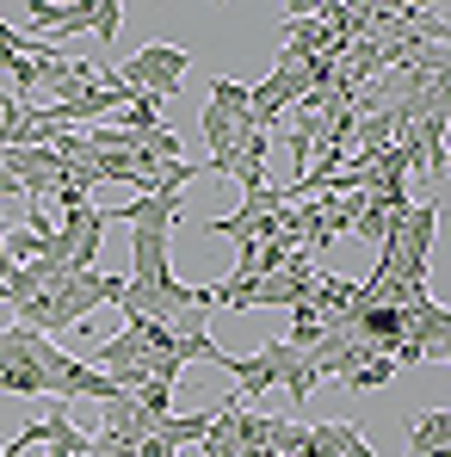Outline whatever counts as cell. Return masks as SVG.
<instances>
[{
  "mask_svg": "<svg viewBox=\"0 0 451 457\" xmlns=\"http://www.w3.org/2000/svg\"><path fill=\"white\" fill-rule=\"evenodd\" d=\"M186 69H192V56H186L180 44H143V50H137L118 75H124V87H130V93H149V99H161V105H167V99L180 93V75H186Z\"/></svg>",
  "mask_w": 451,
  "mask_h": 457,
  "instance_id": "cell-1",
  "label": "cell"
},
{
  "mask_svg": "<svg viewBox=\"0 0 451 457\" xmlns=\"http://www.w3.org/2000/svg\"><path fill=\"white\" fill-rule=\"evenodd\" d=\"M31 334H38V328H25V321H13V328L0 334V389H6V395H50L38 359H31Z\"/></svg>",
  "mask_w": 451,
  "mask_h": 457,
  "instance_id": "cell-2",
  "label": "cell"
},
{
  "mask_svg": "<svg viewBox=\"0 0 451 457\" xmlns=\"http://www.w3.org/2000/svg\"><path fill=\"white\" fill-rule=\"evenodd\" d=\"M186 217V198L180 192H137L124 204L105 211V223H130V228H155V235H173V223Z\"/></svg>",
  "mask_w": 451,
  "mask_h": 457,
  "instance_id": "cell-3",
  "label": "cell"
},
{
  "mask_svg": "<svg viewBox=\"0 0 451 457\" xmlns=\"http://www.w3.org/2000/svg\"><path fill=\"white\" fill-rule=\"evenodd\" d=\"M260 359H266V365H272V378H279V389H285V395H291V402H309V395H315V365H309V353H303L297 340H285V334H279V340H266V346H260Z\"/></svg>",
  "mask_w": 451,
  "mask_h": 457,
  "instance_id": "cell-4",
  "label": "cell"
},
{
  "mask_svg": "<svg viewBox=\"0 0 451 457\" xmlns=\"http://www.w3.org/2000/svg\"><path fill=\"white\" fill-rule=\"evenodd\" d=\"M63 241H69V260H75V272H93L99 266V247H105V204H87V211H75V217H63Z\"/></svg>",
  "mask_w": 451,
  "mask_h": 457,
  "instance_id": "cell-5",
  "label": "cell"
},
{
  "mask_svg": "<svg viewBox=\"0 0 451 457\" xmlns=\"http://www.w3.org/2000/svg\"><path fill=\"white\" fill-rule=\"evenodd\" d=\"M217 365H229V378L241 383V389H235L241 402H247V395H266V389H279V378H272V365H266L260 353H254V359H229V353H223Z\"/></svg>",
  "mask_w": 451,
  "mask_h": 457,
  "instance_id": "cell-6",
  "label": "cell"
},
{
  "mask_svg": "<svg viewBox=\"0 0 451 457\" xmlns=\"http://www.w3.org/2000/svg\"><path fill=\"white\" fill-rule=\"evenodd\" d=\"M211 105H217V112H229L235 124H254V87H241V80L217 75V80H211Z\"/></svg>",
  "mask_w": 451,
  "mask_h": 457,
  "instance_id": "cell-7",
  "label": "cell"
},
{
  "mask_svg": "<svg viewBox=\"0 0 451 457\" xmlns=\"http://www.w3.org/2000/svg\"><path fill=\"white\" fill-rule=\"evenodd\" d=\"M198 137L211 143V154H229L241 143V124H235L229 112H217V105H205V112H198Z\"/></svg>",
  "mask_w": 451,
  "mask_h": 457,
  "instance_id": "cell-8",
  "label": "cell"
},
{
  "mask_svg": "<svg viewBox=\"0 0 451 457\" xmlns=\"http://www.w3.org/2000/svg\"><path fill=\"white\" fill-rule=\"evenodd\" d=\"M118 130H130V137H155V130H167V124H161V99L137 93V99L118 112Z\"/></svg>",
  "mask_w": 451,
  "mask_h": 457,
  "instance_id": "cell-9",
  "label": "cell"
},
{
  "mask_svg": "<svg viewBox=\"0 0 451 457\" xmlns=\"http://www.w3.org/2000/svg\"><path fill=\"white\" fill-rule=\"evenodd\" d=\"M396 143V118L389 112H377V118H359V130H353V154H377Z\"/></svg>",
  "mask_w": 451,
  "mask_h": 457,
  "instance_id": "cell-10",
  "label": "cell"
},
{
  "mask_svg": "<svg viewBox=\"0 0 451 457\" xmlns=\"http://www.w3.org/2000/svg\"><path fill=\"white\" fill-rule=\"evenodd\" d=\"M254 297H260V272H247V266H235L217 285V303L223 309H254Z\"/></svg>",
  "mask_w": 451,
  "mask_h": 457,
  "instance_id": "cell-11",
  "label": "cell"
},
{
  "mask_svg": "<svg viewBox=\"0 0 451 457\" xmlns=\"http://www.w3.org/2000/svg\"><path fill=\"white\" fill-rule=\"evenodd\" d=\"M211 420H217V414H167V420H161V439H167V445H192V439L211 433Z\"/></svg>",
  "mask_w": 451,
  "mask_h": 457,
  "instance_id": "cell-12",
  "label": "cell"
},
{
  "mask_svg": "<svg viewBox=\"0 0 451 457\" xmlns=\"http://www.w3.org/2000/svg\"><path fill=\"white\" fill-rule=\"evenodd\" d=\"M389 378H396V359H389V353H377V359H365L359 371H347V389H359V395H372V389H383Z\"/></svg>",
  "mask_w": 451,
  "mask_h": 457,
  "instance_id": "cell-13",
  "label": "cell"
},
{
  "mask_svg": "<svg viewBox=\"0 0 451 457\" xmlns=\"http://www.w3.org/2000/svg\"><path fill=\"white\" fill-rule=\"evenodd\" d=\"M0 241H6V260H13V266H31V260H44V241H38L31 228H0Z\"/></svg>",
  "mask_w": 451,
  "mask_h": 457,
  "instance_id": "cell-14",
  "label": "cell"
},
{
  "mask_svg": "<svg viewBox=\"0 0 451 457\" xmlns=\"http://www.w3.org/2000/svg\"><path fill=\"white\" fill-rule=\"evenodd\" d=\"M130 395H137V402H143V408H149L155 420H167V414H173V383H143V389H130Z\"/></svg>",
  "mask_w": 451,
  "mask_h": 457,
  "instance_id": "cell-15",
  "label": "cell"
},
{
  "mask_svg": "<svg viewBox=\"0 0 451 457\" xmlns=\"http://www.w3.org/2000/svg\"><path fill=\"white\" fill-rule=\"evenodd\" d=\"M118 19H124V6H118V0H99V12H93V37L112 44V37H118Z\"/></svg>",
  "mask_w": 451,
  "mask_h": 457,
  "instance_id": "cell-16",
  "label": "cell"
},
{
  "mask_svg": "<svg viewBox=\"0 0 451 457\" xmlns=\"http://www.w3.org/2000/svg\"><path fill=\"white\" fill-rule=\"evenodd\" d=\"M340 457H372L365 433H359V427H347V420H340Z\"/></svg>",
  "mask_w": 451,
  "mask_h": 457,
  "instance_id": "cell-17",
  "label": "cell"
},
{
  "mask_svg": "<svg viewBox=\"0 0 451 457\" xmlns=\"http://www.w3.org/2000/svg\"><path fill=\"white\" fill-rule=\"evenodd\" d=\"M25 452V439H6V445H0V457H19Z\"/></svg>",
  "mask_w": 451,
  "mask_h": 457,
  "instance_id": "cell-18",
  "label": "cell"
},
{
  "mask_svg": "<svg viewBox=\"0 0 451 457\" xmlns=\"http://www.w3.org/2000/svg\"><path fill=\"white\" fill-rule=\"evenodd\" d=\"M408 457H451V452H414V445H408Z\"/></svg>",
  "mask_w": 451,
  "mask_h": 457,
  "instance_id": "cell-19",
  "label": "cell"
},
{
  "mask_svg": "<svg viewBox=\"0 0 451 457\" xmlns=\"http://www.w3.org/2000/svg\"><path fill=\"white\" fill-rule=\"evenodd\" d=\"M0 303H6V272H0Z\"/></svg>",
  "mask_w": 451,
  "mask_h": 457,
  "instance_id": "cell-20",
  "label": "cell"
},
{
  "mask_svg": "<svg viewBox=\"0 0 451 457\" xmlns=\"http://www.w3.org/2000/svg\"><path fill=\"white\" fill-rule=\"evenodd\" d=\"M50 457H75V452H50Z\"/></svg>",
  "mask_w": 451,
  "mask_h": 457,
  "instance_id": "cell-21",
  "label": "cell"
},
{
  "mask_svg": "<svg viewBox=\"0 0 451 457\" xmlns=\"http://www.w3.org/2000/svg\"><path fill=\"white\" fill-rule=\"evenodd\" d=\"M446 167H451V149H446Z\"/></svg>",
  "mask_w": 451,
  "mask_h": 457,
  "instance_id": "cell-22",
  "label": "cell"
}]
</instances>
